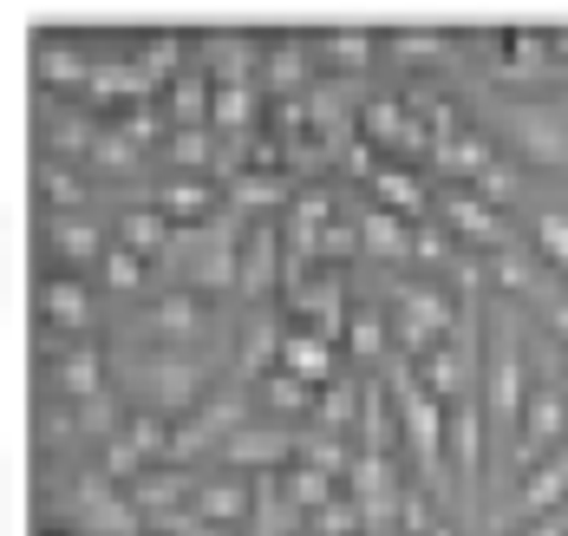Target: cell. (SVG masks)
Wrapping results in <instances>:
<instances>
[{
	"mask_svg": "<svg viewBox=\"0 0 568 536\" xmlns=\"http://www.w3.org/2000/svg\"><path fill=\"white\" fill-rule=\"evenodd\" d=\"M529 406V380H523V341L510 321H490V347H484V413L490 432H516Z\"/></svg>",
	"mask_w": 568,
	"mask_h": 536,
	"instance_id": "6da1fadb",
	"label": "cell"
},
{
	"mask_svg": "<svg viewBox=\"0 0 568 536\" xmlns=\"http://www.w3.org/2000/svg\"><path fill=\"white\" fill-rule=\"evenodd\" d=\"M72 510H79V530H99V536H138V497L105 477L99 465H85V472L72 477Z\"/></svg>",
	"mask_w": 568,
	"mask_h": 536,
	"instance_id": "7a4b0ae2",
	"label": "cell"
},
{
	"mask_svg": "<svg viewBox=\"0 0 568 536\" xmlns=\"http://www.w3.org/2000/svg\"><path fill=\"white\" fill-rule=\"evenodd\" d=\"M353 131H359V138H373L386 158H393V151H425V144H432V124L418 119V105H412L405 92H366Z\"/></svg>",
	"mask_w": 568,
	"mask_h": 536,
	"instance_id": "3957f363",
	"label": "cell"
},
{
	"mask_svg": "<svg viewBox=\"0 0 568 536\" xmlns=\"http://www.w3.org/2000/svg\"><path fill=\"white\" fill-rule=\"evenodd\" d=\"M138 393H144V406H158V413H196L203 400H210V366L203 360H183V354H158L138 366Z\"/></svg>",
	"mask_w": 568,
	"mask_h": 536,
	"instance_id": "277c9868",
	"label": "cell"
},
{
	"mask_svg": "<svg viewBox=\"0 0 568 536\" xmlns=\"http://www.w3.org/2000/svg\"><path fill=\"white\" fill-rule=\"evenodd\" d=\"M562 438H568V380H536L529 386V406H523V425H516V458L536 465Z\"/></svg>",
	"mask_w": 568,
	"mask_h": 536,
	"instance_id": "5b68a950",
	"label": "cell"
},
{
	"mask_svg": "<svg viewBox=\"0 0 568 536\" xmlns=\"http://www.w3.org/2000/svg\"><path fill=\"white\" fill-rule=\"evenodd\" d=\"M438 216H445V230L457 242H477V249H497V242H510V223H504V210L477 190V183H445L438 190Z\"/></svg>",
	"mask_w": 568,
	"mask_h": 536,
	"instance_id": "8992f818",
	"label": "cell"
},
{
	"mask_svg": "<svg viewBox=\"0 0 568 536\" xmlns=\"http://www.w3.org/2000/svg\"><path fill=\"white\" fill-rule=\"evenodd\" d=\"M53 386L79 406V400H99V393H112V360L99 347V334H72L65 347L53 354Z\"/></svg>",
	"mask_w": 568,
	"mask_h": 536,
	"instance_id": "52a82bcc",
	"label": "cell"
},
{
	"mask_svg": "<svg viewBox=\"0 0 568 536\" xmlns=\"http://www.w3.org/2000/svg\"><path fill=\"white\" fill-rule=\"evenodd\" d=\"M504 124H510V144L536 164H568V131L549 105H529V99H510L504 105Z\"/></svg>",
	"mask_w": 568,
	"mask_h": 536,
	"instance_id": "ba28073f",
	"label": "cell"
},
{
	"mask_svg": "<svg viewBox=\"0 0 568 536\" xmlns=\"http://www.w3.org/2000/svg\"><path fill=\"white\" fill-rule=\"evenodd\" d=\"M484 432H490L484 393H457L452 400V472L470 497H477V484H484Z\"/></svg>",
	"mask_w": 568,
	"mask_h": 536,
	"instance_id": "9c48e42d",
	"label": "cell"
},
{
	"mask_svg": "<svg viewBox=\"0 0 568 536\" xmlns=\"http://www.w3.org/2000/svg\"><path fill=\"white\" fill-rule=\"evenodd\" d=\"M287 282V230H275L268 216L242 230V295H268Z\"/></svg>",
	"mask_w": 568,
	"mask_h": 536,
	"instance_id": "30bf717a",
	"label": "cell"
},
{
	"mask_svg": "<svg viewBox=\"0 0 568 536\" xmlns=\"http://www.w3.org/2000/svg\"><path fill=\"white\" fill-rule=\"evenodd\" d=\"M301 452V438H287L275 425H235L223 438V465L229 472H287Z\"/></svg>",
	"mask_w": 568,
	"mask_h": 536,
	"instance_id": "8fae6325",
	"label": "cell"
},
{
	"mask_svg": "<svg viewBox=\"0 0 568 536\" xmlns=\"http://www.w3.org/2000/svg\"><path fill=\"white\" fill-rule=\"evenodd\" d=\"M151 203H158L171 223H210V216L223 210V190H216L210 171H176V178H164L151 190Z\"/></svg>",
	"mask_w": 568,
	"mask_h": 536,
	"instance_id": "7c38bea8",
	"label": "cell"
},
{
	"mask_svg": "<svg viewBox=\"0 0 568 536\" xmlns=\"http://www.w3.org/2000/svg\"><path fill=\"white\" fill-rule=\"evenodd\" d=\"M40 327H72V334L92 327V289H85L79 269H53V275H40Z\"/></svg>",
	"mask_w": 568,
	"mask_h": 536,
	"instance_id": "4fadbf2b",
	"label": "cell"
},
{
	"mask_svg": "<svg viewBox=\"0 0 568 536\" xmlns=\"http://www.w3.org/2000/svg\"><path fill=\"white\" fill-rule=\"evenodd\" d=\"M282 366L301 373V380H314V386H327V380H341V341L321 334V327H307V321H287Z\"/></svg>",
	"mask_w": 568,
	"mask_h": 536,
	"instance_id": "5bb4252c",
	"label": "cell"
},
{
	"mask_svg": "<svg viewBox=\"0 0 568 536\" xmlns=\"http://www.w3.org/2000/svg\"><path fill=\"white\" fill-rule=\"evenodd\" d=\"M307 60H314V40H307V33H262V85H268L275 99L301 92V85L314 79Z\"/></svg>",
	"mask_w": 568,
	"mask_h": 536,
	"instance_id": "9a60e30c",
	"label": "cell"
},
{
	"mask_svg": "<svg viewBox=\"0 0 568 536\" xmlns=\"http://www.w3.org/2000/svg\"><path fill=\"white\" fill-rule=\"evenodd\" d=\"M203 321H210V301H203V289H190V282H176V289H158V295L144 301V327H151V334L190 341Z\"/></svg>",
	"mask_w": 568,
	"mask_h": 536,
	"instance_id": "2e32d148",
	"label": "cell"
},
{
	"mask_svg": "<svg viewBox=\"0 0 568 536\" xmlns=\"http://www.w3.org/2000/svg\"><path fill=\"white\" fill-rule=\"evenodd\" d=\"M33 65H40L47 85H72V92H85V79H92L85 40H79V33H59V27H47V33L33 40Z\"/></svg>",
	"mask_w": 568,
	"mask_h": 536,
	"instance_id": "e0dca14e",
	"label": "cell"
},
{
	"mask_svg": "<svg viewBox=\"0 0 568 536\" xmlns=\"http://www.w3.org/2000/svg\"><path fill=\"white\" fill-rule=\"evenodd\" d=\"M366 183H373V196H379L386 210L412 216V223H425V216H432V203H438V196L425 190V178H418V171H412L405 158H386V164H379V171H373Z\"/></svg>",
	"mask_w": 568,
	"mask_h": 536,
	"instance_id": "ac0fdd59",
	"label": "cell"
},
{
	"mask_svg": "<svg viewBox=\"0 0 568 536\" xmlns=\"http://www.w3.org/2000/svg\"><path fill=\"white\" fill-rule=\"evenodd\" d=\"M190 510L203 517V524H242L248 510H255V484L242 472H216L196 484V497H190Z\"/></svg>",
	"mask_w": 568,
	"mask_h": 536,
	"instance_id": "d6986e66",
	"label": "cell"
},
{
	"mask_svg": "<svg viewBox=\"0 0 568 536\" xmlns=\"http://www.w3.org/2000/svg\"><path fill=\"white\" fill-rule=\"evenodd\" d=\"M516 497H523L529 517H549V510L568 497V445H556L549 458H536V465L523 472V491H516Z\"/></svg>",
	"mask_w": 568,
	"mask_h": 536,
	"instance_id": "ffe728a7",
	"label": "cell"
},
{
	"mask_svg": "<svg viewBox=\"0 0 568 536\" xmlns=\"http://www.w3.org/2000/svg\"><path fill=\"white\" fill-rule=\"evenodd\" d=\"M118 242H131L138 255H164L176 242V223L144 196V203H124V216H118Z\"/></svg>",
	"mask_w": 568,
	"mask_h": 536,
	"instance_id": "44dd1931",
	"label": "cell"
},
{
	"mask_svg": "<svg viewBox=\"0 0 568 536\" xmlns=\"http://www.w3.org/2000/svg\"><path fill=\"white\" fill-rule=\"evenodd\" d=\"M353 223H359L366 255H412V216H398V210H386V203H366Z\"/></svg>",
	"mask_w": 568,
	"mask_h": 536,
	"instance_id": "7402d4cb",
	"label": "cell"
},
{
	"mask_svg": "<svg viewBox=\"0 0 568 536\" xmlns=\"http://www.w3.org/2000/svg\"><path fill=\"white\" fill-rule=\"evenodd\" d=\"M40 203H47V216H72V210L85 203V178H79V164H65L59 151L40 158Z\"/></svg>",
	"mask_w": 568,
	"mask_h": 536,
	"instance_id": "603a6c76",
	"label": "cell"
},
{
	"mask_svg": "<svg viewBox=\"0 0 568 536\" xmlns=\"http://www.w3.org/2000/svg\"><path fill=\"white\" fill-rule=\"evenodd\" d=\"M47 242H53L65 262H85V255H105V249H112V236H105L92 216H79V210H72V216H47Z\"/></svg>",
	"mask_w": 568,
	"mask_h": 536,
	"instance_id": "cb8c5ba5",
	"label": "cell"
},
{
	"mask_svg": "<svg viewBox=\"0 0 568 536\" xmlns=\"http://www.w3.org/2000/svg\"><path fill=\"white\" fill-rule=\"evenodd\" d=\"M131 497H138V510H176V497H196V484L183 465H151L131 484Z\"/></svg>",
	"mask_w": 568,
	"mask_h": 536,
	"instance_id": "d4e9b609",
	"label": "cell"
},
{
	"mask_svg": "<svg viewBox=\"0 0 568 536\" xmlns=\"http://www.w3.org/2000/svg\"><path fill=\"white\" fill-rule=\"evenodd\" d=\"M255 393H262V406H268V413H307V406L321 400V386H314V380H301V373H287V366L262 373V380H255Z\"/></svg>",
	"mask_w": 568,
	"mask_h": 536,
	"instance_id": "484cf974",
	"label": "cell"
},
{
	"mask_svg": "<svg viewBox=\"0 0 568 536\" xmlns=\"http://www.w3.org/2000/svg\"><path fill=\"white\" fill-rule=\"evenodd\" d=\"M346 347L359 360H393V321L379 314V307H353V321H346Z\"/></svg>",
	"mask_w": 568,
	"mask_h": 536,
	"instance_id": "4316f807",
	"label": "cell"
},
{
	"mask_svg": "<svg viewBox=\"0 0 568 536\" xmlns=\"http://www.w3.org/2000/svg\"><path fill=\"white\" fill-rule=\"evenodd\" d=\"M282 491L294 497V504H301V510H327V504L341 497L346 484H341V477H327V472H314V465H301V458H294V465L282 472Z\"/></svg>",
	"mask_w": 568,
	"mask_h": 536,
	"instance_id": "83f0119b",
	"label": "cell"
},
{
	"mask_svg": "<svg viewBox=\"0 0 568 536\" xmlns=\"http://www.w3.org/2000/svg\"><path fill=\"white\" fill-rule=\"evenodd\" d=\"M314 53H321V60H334V65H353V72H359V65H373L379 40H373L366 27H346V33H321V40H314Z\"/></svg>",
	"mask_w": 568,
	"mask_h": 536,
	"instance_id": "f1b7e54d",
	"label": "cell"
},
{
	"mask_svg": "<svg viewBox=\"0 0 568 536\" xmlns=\"http://www.w3.org/2000/svg\"><path fill=\"white\" fill-rule=\"evenodd\" d=\"M359 400H366V380H353V373H341V380H327V386H321L314 413L327 418V425H341V432H346V418L359 413Z\"/></svg>",
	"mask_w": 568,
	"mask_h": 536,
	"instance_id": "f546056e",
	"label": "cell"
},
{
	"mask_svg": "<svg viewBox=\"0 0 568 536\" xmlns=\"http://www.w3.org/2000/svg\"><path fill=\"white\" fill-rule=\"evenodd\" d=\"M529 230H536V255H542V262H556V269H568V210H556V203H549V210H536V223H529Z\"/></svg>",
	"mask_w": 568,
	"mask_h": 536,
	"instance_id": "4dcf8cb0",
	"label": "cell"
},
{
	"mask_svg": "<svg viewBox=\"0 0 568 536\" xmlns=\"http://www.w3.org/2000/svg\"><path fill=\"white\" fill-rule=\"evenodd\" d=\"M497 53H504L510 65H529V60H549L556 47H549L542 27H497Z\"/></svg>",
	"mask_w": 568,
	"mask_h": 536,
	"instance_id": "1f68e13d",
	"label": "cell"
},
{
	"mask_svg": "<svg viewBox=\"0 0 568 536\" xmlns=\"http://www.w3.org/2000/svg\"><path fill=\"white\" fill-rule=\"evenodd\" d=\"M294 458L346 484V472H353V458H359V452H353V445H341V438H301V452H294Z\"/></svg>",
	"mask_w": 568,
	"mask_h": 536,
	"instance_id": "d6a6232c",
	"label": "cell"
},
{
	"mask_svg": "<svg viewBox=\"0 0 568 536\" xmlns=\"http://www.w3.org/2000/svg\"><path fill=\"white\" fill-rule=\"evenodd\" d=\"M412 255H418V262H432V269H452V262H457V236L445 230V223H432V216H425V223H412Z\"/></svg>",
	"mask_w": 568,
	"mask_h": 536,
	"instance_id": "836d02e7",
	"label": "cell"
},
{
	"mask_svg": "<svg viewBox=\"0 0 568 536\" xmlns=\"http://www.w3.org/2000/svg\"><path fill=\"white\" fill-rule=\"evenodd\" d=\"M99 275H105L112 289H144V255H138L131 242H118V236H112V249L99 255Z\"/></svg>",
	"mask_w": 568,
	"mask_h": 536,
	"instance_id": "e575fe53",
	"label": "cell"
},
{
	"mask_svg": "<svg viewBox=\"0 0 568 536\" xmlns=\"http://www.w3.org/2000/svg\"><path fill=\"white\" fill-rule=\"evenodd\" d=\"M92 158H99L105 171H131V164H138V138L118 131V124H105V131L92 138Z\"/></svg>",
	"mask_w": 568,
	"mask_h": 536,
	"instance_id": "d590c367",
	"label": "cell"
},
{
	"mask_svg": "<svg viewBox=\"0 0 568 536\" xmlns=\"http://www.w3.org/2000/svg\"><path fill=\"white\" fill-rule=\"evenodd\" d=\"M477 190H484V196H490V203L504 210V203H510L516 190H523V171H516V158H497V164H490V171L477 178Z\"/></svg>",
	"mask_w": 568,
	"mask_h": 536,
	"instance_id": "8d00e7d4",
	"label": "cell"
},
{
	"mask_svg": "<svg viewBox=\"0 0 568 536\" xmlns=\"http://www.w3.org/2000/svg\"><path fill=\"white\" fill-rule=\"evenodd\" d=\"M393 53L398 60H445L452 40H445V33H412V27H405V33H393Z\"/></svg>",
	"mask_w": 568,
	"mask_h": 536,
	"instance_id": "74e56055",
	"label": "cell"
},
{
	"mask_svg": "<svg viewBox=\"0 0 568 536\" xmlns=\"http://www.w3.org/2000/svg\"><path fill=\"white\" fill-rule=\"evenodd\" d=\"M40 432H47V438H72V432H85V418H79V406L53 400V406L40 413Z\"/></svg>",
	"mask_w": 568,
	"mask_h": 536,
	"instance_id": "f35d334b",
	"label": "cell"
},
{
	"mask_svg": "<svg viewBox=\"0 0 568 536\" xmlns=\"http://www.w3.org/2000/svg\"><path fill=\"white\" fill-rule=\"evenodd\" d=\"M542 321H549V334L568 341V289H549V295H542Z\"/></svg>",
	"mask_w": 568,
	"mask_h": 536,
	"instance_id": "ab89813d",
	"label": "cell"
},
{
	"mask_svg": "<svg viewBox=\"0 0 568 536\" xmlns=\"http://www.w3.org/2000/svg\"><path fill=\"white\" fill-rule=\"evenodd\" d=\"M523 536H568V517L562 510H549V517H529V530Z\"/></svg>",
	"mask_w": 568,
	"mask_h": 536,
	"instance_id": "60d3db41",
	"label": "cell"
},
{
	"mask_svg": "<svg viewBox=\"0 0 568 536\" xmlns=\"http://www.w3.org/2000/svg\"><path fill=\"white\" fill-rule=\"evenodd\" d=\"M53 536H99V530H53Z\"/></svg>",
	"mask_w": 568,
	"mask_h": 536,
	"instance_id": "b9f144b4",
	"label": "cell"
},
{
	"mask_svg": "<svg viewBox=\"0 0 568 536\" xmlns=\"http://www.w3.org/2000/svg\"><path fill=\"white\" fill-rule=\"evenodd\" d=\"M158 536H164V530H158Z\"/></svg>",
	"mask_w": 568,
	"mask_h": 536,
	"instance_id": "7bdbcfd3",
	"label": "cell"
}]
</instances>
